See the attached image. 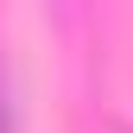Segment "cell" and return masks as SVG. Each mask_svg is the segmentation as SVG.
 <instances>
[{"instance_id":"6da1fadb","label":"cell","mask_w":133,"mask_h":133,"mask_svg":"<svg viewBox=\"0 0 133 133\" xmlns=\"http://www.w3.org/2000/svg\"><path fill=\"white\" fill-rule=\"evenodd\" d=\"M0 133H19V102H13V70L0 57Z\"/></svg>"}]
</instances>
